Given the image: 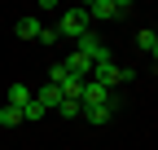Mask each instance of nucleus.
<instances>
[{
  "label": "nucleus",
  "mask_w": 158,
  "mask_h": 150,
  "mask_svg": "<svg viewBox=\"0 0 158 150\" xmlns=\"http://www.w3.org/2000/svg\"><path fill=\"white\" fill-rule=\"evenodd\" d=\"M75 53H84L88 62H110V44H101V40H97L92 31H88V35H79V40H75Z\"/></svg>",
  "instance_id": "20e7f679"
},
{
  "label": "nucleus",
  "mask_w": 158,
  "mask_h": 150,
  "mask_svg": "<svg viewBox=\"0 0 158 150\" xmlns=\"http://www.w3.org/2000/svg\"><path fill=\"white\" fill-rule=\"evenodd\" d=\"M57 40H62V35H57V31H53V27H40V44H44V49H53V44H57Z\"/></svg>",
  "instance_id": "4468645a"
},
{
  "label": "nucleus",
  "mask_w": 158,
  "mask_h": 150,
  "mask_svg": "<svg viewBox=\"0 0 158 150\" xmlns=\"http://www.w3.org/2000/svg\"><path fill=\"white\" fill-rule=\"evenodd\" d=\"M62 66H66V71L75 75V80H88V75H92V62L84 58V53H75V49L66 53V62H62Z\"/></svg>",
  "instance_id": "423d86ee"
},
{
  "label": "nucleus",
  "mask_w": 158,
  "mask_h": 150,
  "mask_svg": "<svg viewBox=\"0 0 158 150\" xmlns=\"http://www.w3.org/2000/svg\"><path fill=\"white\" fill-rule=\"evenodd\" d=\"M44 115H48V110H44V106H40L35 97H31V102L22 106V124H27V119H44Z\"/></svg>",
  "instance_id": "ddd939ff"
},
{
  "label": "nucleus",
  "mask_w": 158,
  "mask_h": 150,
  "mask_svg": "<svg viewBox=\"0 0 158 150\" xmlns=\"http://www.w3.org/2000/svg\"><path fill=\"white\" fill-rule=\"evenodd\" d=\"M136 44H141V49L149 53V58H154V53H158V31H154V27H145L141 35H136Z\"/></svg>",
  "instance_id": "9b49d317"
},
{
  "label": "nucleus",
  "mask_w": 158,
  "mask_h": 150,
  "mask_svg": "<svg viewBox=\"0 0 158 150\" xmlns=\"http://www.w3.org/2000/svg\"><path fill=\"white\" fill-rule=\"evenodd\" d=\"M31 97H35V93H31L27 84H9V102H5V106H18V110H22Z\"/></svg>",
  "instance_id": "9d476101"
},
{
  "label": "nucleus",
  "mask_w": 158,
  "mask_h": 150,
  "mask_svg": "<svg viewBox=\"0 0 158 150\" xmlns=\"http://www.w3.org/2000/svg\"><path fill=\"white\" fill-rule=\"evenodd\" d=\"M57 115H66V119H79V102H62V106H57Z\"/></svg>",
  "instance_id": "dca6fc26"
},
{
  "label": "nucleus",
  "mask_w": 158,
  "mask_h": 150,
  "mask_svg": "<svg viewBox=\"0 0 158 150\" xmlns=\"http://www.w3.org/2000/svg\"><path fill=\"white\" fill-rule=\"evenodd\" d=\"M88 22H118V18H127L132 5L127 0H92V5H84Z\"/></svg>",
  "instance_id": "f03ea898"
},
{
  "label": "nucleus",
  "mask_w": 158,
  "mask_h": 150,
  "mask_svg": "<svg viewBox=\"0 0 158 150\" xmlns=\"http://www.w3.org/2000/svg\"><path fill=\"white\" fill-rule=\"evenodd\" d=\"M79 119H88V124H110V119H114V106H79Z\"/></svg>",
  "instance_id": "6e6552de"
},
{
  "label": "nucleus",
  "mask_w": 158,
  "mask_h": 150,
  "mask_svg": "<svg viewBox=\"0 0 158 150\" xmlns=\"http://www.w3.org/2000/svg\"><path fill=\"white\" fill-rule=\"evenodd\" d=\"M40 27H44V22H40L35 13H27V18H18V22H13L18 40H40Z\"/></svg>",
  "instance_id": "0eeeda50"
},
{
  "label": "nucleus",
  "mask_w": 158,
  "mask_h": 150,
  "mask_svg": "<svg viewBox=\"0 0 158 150\" xmlns=\"http://www.w3.org/2000/svg\"><path fill=\"white\" fill-rule=\"evenodd\" d=\"M88 80L114 93V84H123V66H114V58L110 62H92V75H88Z\"/></svg>",
  "instance_id": "7ed1b4c3"
},
{
  "label": "nucleus",
  "mask_w": 158,
  "mask_h": 150,
  "mask_svg": "<svg viewBox=\"0 0 158 150\" xmlns=\"http://www.w3.org/2000/svg\"><path fill=\"white\" fill-rule=\"evenodd\" d=\"M22 124V110L18 106H0V128H18Z\"/></svg>",
  "instance_id": "f8f14e48"
},
{
  "label": "nucleus",
  "mask_w": 158,
  "mask_h": 150,
  "mask_svg": "<svg viewBox=\"0 0 158 150\" xmlns=\"http://www.w3.org/2000/svg\"><path fill=\"white\" fill-rule=\"evenodd\" d=\"M53 31L62 35V40H79V35H88V13H84V5L62 9V13H57V22H53Z\"/></svg>",
  "instance_id": "f257e3e1"
},
{
  "label": "nucleus",
  "mask_w": 158,
  "mask_h": 150,
  "mask_svg": "<svg viewBox=\"0 0 158 150\" xmlns=\"http://www.w3.org/2000/svg\"><path fill=\"white\" fill-rule=\"evenodd\" d=\"M79 106H114V93L88 80V84H84V93H79Z\"/></svg>",
  "instance_id": "39448f33"
},
{
  "label": "nucleus",
  "mask_w": 158,
  "mask_h": 150,
  "mask_svg": "<svg viewBox=\"0 0 158 150\" xmlns=\"http://www.w3.org/2000/svg\"><path fill=\"white\" fill-rule=\"evenodd\" d=\"M66 75H70V71H66L62 62H57V66H48V84H62V80H66Z\"/></svg>",
  "instance_id": "2eb2a0df"
},
{
  "label": "nucleus",
  "mask_w": 158,
  "mask_h": 150,
  "mask_svg": "<svg viewBox=\"0 0 158 150\" xmlns=\"http://www.w3.org/2000/svg\"><path fill=\"white\" fill-rule=\"evenodd\" d=\"M35 102L44 106V110H57V106H62V88H57V84H44V88L35 93Z\"/></svg>",
  "instance_id": "1a4fd4ad"
}]
</instances>
